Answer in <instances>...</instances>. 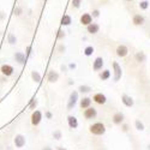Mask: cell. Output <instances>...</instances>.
Returning a JSON list of instances; mask_svg holds the SVG:
<instances>
[{"label":"cell","instance_id":"25","mask_svg":"<svg viewBox=\"0 0 150 150\" xmlns=\"http://www.w3.org/2000/svg\"><path fill=\"white\" fill-rule=\"evenodd\" d=\"M95 53V48L93 46H86L84 49H83V54L85 57H91L93 54Z\"/></svg>","mask_w":150,"mask_h":150},{"label":"cell","instance_id":"14","mask_svg":"<svg viewBox=\"0 0 150 150\" xmlns=\"http://www.w3.org/2000/svg\"><path fill=\"white\" fill-rule=\"evenodd\" d=\"M91 102H93V98L89 97V96H84L83 98L79 100V107L82 109H86L88 107L91 106Z\"/></svg>","mask_w":150,"mask_h":150},{"label":"cell","instance_id":"28","mask_svg":"<svg viewBox=\"0 0 150 150\" xmlns=\"http://www.w3.org/2000/svg\"><path fill=\"white\" fill-rule=\"evenodd\" d=\"M138 6H139L141 10L145 11V10H148V7H149V1H148V0H142Z\"/></svg>","mask_w":150,"mask_h":150},{"label":"cell","instance_id":"22","mask_svg":"<svg viewBox=\"0 0 150 150\" xmlns=\"http://www.w3.org/2000/svg\"><path fill=\"white\" fill-rule=\"evenodd\" d=\"M134 59H136L137 62H144L146 60V54L144 52H142V51L141 52H137L134 54Z\"/></svg>","mask_w":150,"mask_h":150},{"label":"cell","instance_id":"5","mask_svg":"<svg viewBox=\"0 0 150 150\" xmlns=\"http://www.w3.org/2000/svg\"><path fill=\"white\" fill-rule=\"evenodd\" d=\"M83 117L86 119V120H91V119H95L97 117V109L95 107H88L86 109L83 110Z\"/></svg>","mask_w":150,"mask_h":150},{"label":"cell","instance_id":"11","mask_svg":"<svg viewBox=\"0 0 150 150\" xmlns=\"http://www.w3.org/2000/svg\"><path fill=\"white\" fill-rule=\"evenodd\" d=\"M115 54L119 57V58H125V57H127L129 54V48L126 45H119L115 49Z\"/></svg>","mask_w":150,"mask_h":150},{"label":"cell","instance_id":"18","mask_svg":"<svg viewBox=\"0 0 150 150\" xmlns=\"http://www.w3.org/2000/svg\"><path fill=\"white\" fill-rule=\"evenodd\" d=\"M47 81L49 83H57L59 81V73L57 71H54V70L49 71L48 72V76H47Z\"/></svg>","mask_w":150,"mask_h":150},{"label":"cell","instance_id":"2","mask_svg":"<svg viewBox=\"0 0 150 150\" xmlns=\"http://www.w3.org/2000/svg\"><path fill=\"white\" fill-rule=\"evenodd\" d=\"M78 100H79V93H78V90L71 91V94L69 96V100H67V105H66L67 110H71V109H73L74 107H76Z\"/></svg>","mask_w":150,"mask_h":150},{"label":"cell","instance_id":"29","mask_svg":"<svg viewBox=\"0 0 150 150\" xmlns=\"http://www.w3.org/2000/svg\"><path fill=\"white\" fill-rule=\"evenodd\" d=\"M81 5H82V0H72V1H71L72 8H79Z\"/></svg>","mask_w":150,"mask_h":150},{"label":"cell","instance_id":"40","mask_svg":"<svg viewBox=\"0 0 150 150\" xmlns=\"http://www.w3.org/2000/svg\"><path fill=\"white\" fill-rule=\"evenodd\" d=\"M60 70H61L62 72H66V71H67V66H65V65H61V66H60Z\"/></svg>","mask_w":150,"mask_h":150},{"label":"cell","instance_id":"39","mask_svg":"<svg viewBox=\"0 0 150 150\" xmlns=\"http://www.w3.org/2000/svg\"><path fill=\"white\" fill-rule=\"evenodd\" d=\"M59 52H60V53H64V52H65V46L60 45V46H59Z\"/></svg>","mask_w":150,"mask_h":150},{"label":"cell","instance_id":"15","mask_svg":"<svg viewBox=\"0 0 150 150\" xmlns=\"http://www.w3.org/2000/svg\"><path fill=\"white\" fill-rule=\"evenodd\" d=\"M67 125L71 130H76L78 127V119L73 115H67Z\"/></svg>","mask_w":150,"mask_h":150},{"label":"cell","instance_id":"4","mask_svg":"<svg viewBox=\"0 0 150 150\" xmlns=\"http://www.w3.org/2000/svg\"><path fill=\"white\" fill-rule=\"evenodd\" d=\"M112 67H113V81L114 82H119L122 77V69L121 66L118 64L117 61L112 62Z\"/></svg>","mask_w":150,"mask_h":150},{"label":"cell","instance_id":"13","mask_svg":"<svg viewBox=\"0 0 150 150\" xmlns=\"http://www.w3.org/2000/svg\"><path fill=\"white\" fill-rule=\"evenodd\" d=\"M125 120V115L121 113V112H117V113L113 114L112 117V121H113L114 125H121Z\"/></svg>","mask_w":150,"mask_h":150},{"label":"cell","instance_id":"12","mask_svg":"<svg viewBox=\"0 0 150 150\" xmlns=\"http://www.w3.org/2000/svg\"><path fill=\"white\" fill-rule=\"evenodd\" d=\"M79 23L82 24V25H84V27H88L89 24H91L93 23V16H91V13H88V12L83 13L81 16V18H79Z\"/></svg>","mask_w":150,"mask_h":150},{"label":"cell","instance_id":"10","mask_svg":"<svg viewBox=\"0 0 150 150\" xmlns=\"http://www.w3.org/2000/svg\"><path fill=\"white\" fill-rule=\"evenodd\" d=\"M121 103H122L125 107L131 108V107H133V105H134V100H133L130 95H127V94H122V95H121Z\"/></svg>","mask_w":150,"mask_h":150},{"label":"cell","instance_id":"20","mask_svg":"<svg viewBox=\"0 0 150 150\" xmlns=\"http://www.w3.org/2000/svg\"><path fill=\"white\" fill-rule=\"evenodd\" d=\"M110 77H112V72H110L108 69L100 71V73H98V78L101 79V81H103V82H105V81H108Z\"/></svg>","mask_w":150,"mask_h":150},{"label":"cell","instance_id":"1","mask_svg":"<svg viewBox=\"0 0 150 150\" xmlns=\"http://www.w3.org/2000/svg\"><path fill=\"white\" fill-rule=\"evenodd\" d=\"M106 125L101 121H97V122H94L89 126V132L93 134V136H103L106 133Z\"/></svg>","mask_w":150,"mask_h":150},{"label":"cell","instance_id":"36","mask_svg":"<svg viewBox=\"0 0 150 150\" xmlns=\"http://www.w3.org/2000/svg\"><path fill=\"white\" fill-rule=\"evenodd\" d=\"M45 117H46L47 119H49V120H51V119L53 118V114H52V112H49V110L45 112Z\"/></svg>","mask_w":150,"mask_h":150},{"label":"cell","instance_id":"9","mask_svg":"<svg viewBox=\"0 0 150 150\" xmlns=\"http://www.w3.org/2000/svg\"><path fill=\"white\" fill-rule=\"evenodd\" d=\"M103 65H105V61H103V58L102 57L95 58V60L93 61V71H95V72L102 71Z\"/></svg>","mask_w":150,"mask_h":150},{"label":"cell","instance_id":"27","mask_svg":"<svg viewBox=\"0 0 150 150\" xmlns=\"http://www.w3.org/2000/svg\"><path fill=\"white\" fill-rule=\"evenodd\" d=\"M7 42H8L11 46H15V45L17 43V37H16V35L12 34V33H10V34L7 35Z\"/></svg>","mask_w":150,"mask_h":150},{"label":"cell","instance_id":"34","mask_svg":"<svg viewBox=\"0 0 150 150\" xmlns=\"http://www.w3.org/2000/svg\"><path fill=\"white\" fill-rule=\"evenodd\" d=\"M22 12H23V10H22L21 7H16V8L13 10V15L18 17V16H21V15H22Z\"/></svg>","mask_w":150,"mask_h":150},{"label":"cell","instance_id":"30","mask_svg":"<svg viewBox=\"0 0 150 150\" xmlns=\"http://www.w3.org/2000/svg\"><path fill=\"white\" fill-rule=\"evenodd\" d=\"M53 138H54V139H57V141H59V139H61V138H62V133H61V131H60V130H55V131L53 132Z\"/></svg>","mask_w":150,"mask_h":150},{"label":"cell","instance_id":"37","mask_svg":"<svg viewBox=\"0 0 150 150\" xmlns=\"http://www.w3.org/2000/svg\"><path fill=\"white\" fill-rule=\"evenodd\" d=\"M70 70H74V69H76L77 67V65L76 64H74V62H70V64H69V66H67Z\"/></svg>","mask_w":150,"mask_h":150},{"label":"cell","instance_id":"31","mask_svg":"<svg viewBox=\"0 0 150 150\" xmlns=\"http://www.w3.org/2000/svg\"><path fill=\"white\" fill-rule=\"evenodd\" d=\"M36 106H37V100L34 97V98H31V101H30V105H29V108L30 109H33V110H35V108H36Z\"/></svg>","mask_w":150,"mask_h":150},{"label":"cell","instance_id":"7","mask_svg":"<svg viewBox=\"0 0 150 150\" xmlns=\"http://www.w3.org/2000/svg\"><path fill=\"white\" fill-rule=\"evenodd\" d=\"M0 72H1V74L5 77H11L12 74L15 73V69L10 64H3L0 66Z\"/></svg>","mask_w":150,"mask_h":150},{"label":"cell","instance_id":"8","mask_svg":"<svg viewBox=\"0 0 150 150\" xmlns=\"http://www.w3.org/2000/svg\"><path fill=\"white\" fill-rule=\"evenodd\" d=\"M93 101L96 103V105H100V106H102V105H106L107 102V96L102 93H96L93 95Z\"/></svg>","mask_w":150,"mask_h":150},{"label":"cell","instance_id":"42","mask_svg":"<svg viewBox=\"0 0 150 150\" xmlns=\"http://www.w3.org/2000/svg\"><path fill=\"white\" fill-rule=\"evenodd\" d=\"M5 18V13L4 12H0V21H3Z\"/></svg>","mask_w":150,"mask_h":150},{"label":"cell","instance_id":"16","mask_svg":"<svg viewBox=\"0 0 150 150\" xmlns=\"http://www.w3.org/2000/svg\"><path fill=\"white\" fill-rule=\"evenodd\" d=\"M27 55L24 54L23 52H16L15 53V60L17 61V64H19V65H24L27 62Z\"/></svg>","mask_w":150,"mask_h":150},{"label":"cell","instance_id":"3","mask_svg":"<svg viewBox=\"0 0 150 150\" xmlns=\"http://www.w3.org/2000/svg\"><path fill=\"white\" fill-rule=\"evenodd\" d=\"M42 119H43V114H42L41 110H39V109L33 110L31 117H30V122H31L33 126H39L42 121Z\"/></svg>","mask_w":150,"mask_h":150},{"label":"cell","instance_id":"23","mask_svg":"<svg viewBox=\"0 0 150 150\" xmlns=\"http://www.w3.org/2000/svg\"><path fill=\"white\" fill-rule=\"evenodd\" d=\"M30 76H31V79L35 82V83H40L41 82V79H42V77H41V73L39 72V71H31V73H30Z\"/></svg>","mask_w":150,"mask_h":150},{"label":"cell","instance_id":"26","mask_svg":"<svg viewBox=\"0 0 150 150\" xmlns=\"http://www.w3.org/2000/svg\"><path fill=\"white\" fill-rule=\"evenodd\" d=\"M134 127H136V130H137V131H141V132L145 130L144 124H143L139 119H136V120H134Z\"/></svg>","mask_w":150,"mask_h":150},{"label":"cell","instance_id":"44","mask_svg":"<svg viewBox=\"0 0 150 150\" xmlns=\"http://www.w3.org/2000/svg\"><path fill=\"white\" fill-rule=\"evenodd\" d=\"M125 1H132V0H125Z\"/></svg>","mask_w":150,"mask_h":150},{"label":"cell","instance_id":"21","mask_svg":"<svg viewBox=\"0 0 150 150\" xmlns=\"http://www.w3.org/2000/svg\"><path fill=\"white\" fill-rule=\"evenodd\" d=\"M72 23V17L70 15H64L60 19V25L61 27H69Z\"/></svg>","mask_w":150,"mask_h":150},{"label":"cell","instance_id":"38","mask_svg":"<svg viewBox=\"0 0 150 150\" xmlns=\"http://www.w3.org/2000/svg\"><path fill=\"white\" fill-rule=\"evenodd\" d=\"M31 54V46H28L27 47V57H29Z\"/></svg>","mask_w":150,"mask_h":150},{"label":"cell","instance_id":"43","mask_svg":"<svg viewBox=\"0 0 150 150\" xmlns=\"http://www.w3.org/2000/svg\"><path fill=\"white\" fill-rule=\"evenodd\" d=\"M55 150H67L66 148H64V146H57L55 148Z\"/></svg>","mask_w":150,"mask_h":150},{"label":"cell","instance_id":"45","mask_svg":"<svg viewBox=\"0 0 150 150\" xmlns=\"http://www.w3.org/2000/svg\"><path fill=\"white\" fill-rule=\"evenodd\" d=\"M43 1H46V0H43Z\"/></svg>","mask_w":150,"mask_h":150},{"label":"cell","instance_id":"33","mask_svg":"<svg viewBox=\"0 0 150 150\" xmlns=\"http://www.w3.org/2000/svg\"><path fill=\"white\" fill-rule=\"evenodd\" d=\"M129 129H130V126H129L127 124H125V122L121 124V131H122V132H125V133L129 132Z\"/></svg>","mask_w":150,"mask_h":150},{"label":"cell","instance_id":"41","mask_svg":"<svg viewBox=\"0 0 150 150\" xmlns=\"http://www.w3.org/2000/svg\"><path fill=\"white\" fill-rule=\"evenodd\" d=\"M41 150H53V149H52L51 146H48V145H46V146H43V148H42Z\"/></svg>","mask_w":150,"mask_h":150},{"label":"cell","instance_id":"17","mask_svg":"<svg viewBox=\"0 0 150 150\" xmlns=\"http://www.w3.org/2000/svg\"><path fill=\"white\" fill-rule=\"evenodd\" d=\"M144 22H145V18H144V16H142V15L137 13V15H134V16L132 17V23H133V25H136V27L143 25Z\"/></svg>","mask_w":150,"mask_h":150},{"label":"cell","instance_id":"32","mask_svg":"<svg viewBox=\"0 0 150 150\" xmlns=\"http://www.w3.org/2000/svg\"><path fill=\"white\" fill-rule=\"evenodd\" d=\"M65 36H66V34H65V31H62L61 29L58 31V40H62V39H65Z\"/></svg>","mask_w":150,"mask_h":150},{"label":"cell","instance_id":"24","mask_svg":"<svg viewBox=\"0 0 150 150\" xmlns=\"http://www.w3.org/2000/svg\"><path fill=\"white\" fill-rule=\"evenodd\" d=\"M91 90H93V89H91V86H90V85L81 84V85L78 86V93H81V94H89Z\"/></svg>","mask_w":150,"mask_h":150},{"label":"cell","instance_id":"6","mask_svg":"<svg viewBox=\"0 0 150 150\" xmlns=\"http://www.w3.org/2000/svg\"><path fill=\"white\" fill-rule=\"evenodd\" d=\"M13 144L17 149H22L24 145L27 144V138L22 133H18V134L15 136V138H13Z\"/></svg>","mask_w":150,"mask_h":150},{"label":"cell","instance_id":"19","mask_svg":"<svg viewBox=\"0 0 150 150\" xmlns=\"http://www.w3.org/2000/svg\"><path fill=\"white\" fill-rule=\"evenodd\" d=\"M86 31H88L90 35H96L100 31V25L97 23H91L86 27Z\"/></svg>","mask_w":150,"mask_h":150},{"label":"cell","instance_id":"35","mask_svg":"<svg viewBox=\"0 0 150 150\" xmlns=\"http://www.w3.org/2000/svg\"><path fill=\"white\" fill-rule=\"evenodd\" d=\"M91 16H93V18H98V17H100V10H97V8L93 10Z\"/></svg>","mask_w":150,"mask_h":150}]
</instances>
